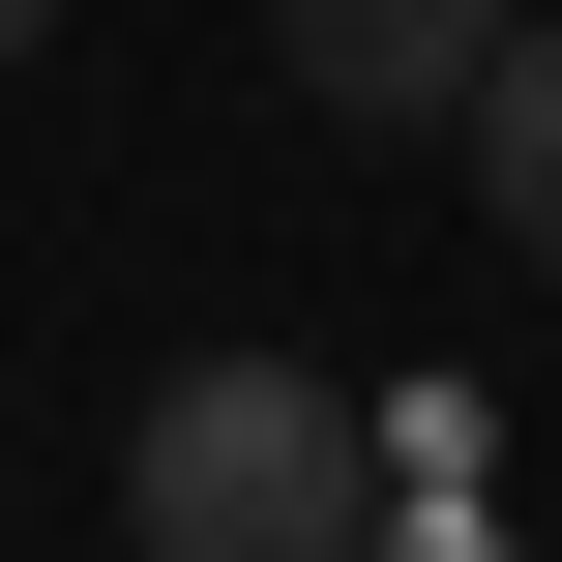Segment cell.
I'll return each mask as SVG.
<instances>
[{
    "mask_svg": "<svg viewBox=\"0 0 562 562\" xmlns=\"http://www.w3.org/2000/svg\"><path fill=\"white\" fill-rule=\"evenodd\" d=\"M119 533L148 562H385V415L296 356H178L119 415Z\"/></svg>",
    "mask_w": 562,
    "mask_h": 562,
    "instance_id": "6da1fadb",
    "label": "cell"
},
{
    "mask_svg": "<svg viewBox=\"0 0 562 562\" xmlns=\"http://www.w3.org/2000/svg\"><path fill=\"white\" fill-rule=\"evenodd\" d=\"M267 59H296L326 119H474V59H504V0H267Z\"/></svg>",
    "mask_w": 562,
    "mask_h": 562,
    "instance_id": "7a4b0ae2",
    "label": "cell"
},
{
    "mask_svg": "<svg viewBox=\"0 0 562 562\" xmlns=\"http://www.w3.org/2000/svg\"><path fill=\"white\" fill-rule=\"evenodd\" d=\"M474 207L562 267V30H504V59H474Z\"/></svg>",
    "mask_w": 562,
    "mask_h": 562,
    "instance_id": "3957f363",
    "label": "cell"
},
{
    "mask_svg": "<svg viewBox=\"0 0 562 562\" xmlns=\"http://www.w3.org/2000/svg\"><path fill=\"white\" fill-rule=\"evenodd\" d=\"M385 562H504V533H474V504H385Z\"/></svg>",
    "mask_w": 562,
    "mask_h": 562,
    "instance_id": "277c9868",
    "label": "cell"
},
{
    "mask_svg": "<svg viewBox=\"0 0 562 562\" xmlns=\"http://www.w3.org/2000/svg\"><path fill=\"white\" fill-rule=\"evenodd\" d=\"M30 30H59V0H0V59H30Z\"/></svg>",
    "mask_w": 562,
    "mask_h": 562,
    "instance_id": "5b68a950",
    "label": "cell"
}]
</instances>
